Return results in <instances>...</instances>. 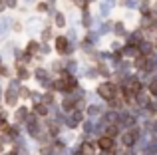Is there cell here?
<instances>
[{
	"label": "cell",
	"mask_w": 157,
	"mask_h": 155,
	"mask_svg": "<svg viewBox=\"0 0 157 155\" xmlns=\"http://www.w3.org/2000/svg\"><path fill=\"white\" fill-rule=\"evenodd\" d=\"M115 133H117V129H115V127H109V129H107V135H105V137H113Z\"/></svg>",
	"instance_id": "obj_7"
},
{
	"label": "cell",
	"mask_w": 157,
	"mask_h": 155,
	"mask_svg": "<svg viewBox=\"0 0 157 155\" xmlns=\"http://www.w3.org/2000/svg\"><path fill=\"white\" fill-rule=\"evenodd\" d=\"M98 145H100V149H104V151H111V149H113V141H111V137H101V139L98 141Z\"/></svg>",
	"instance_id": "obj_2"
},
{
	"label": "cell",
	"mask_w": 157,
	"mask_h": 155,
	"mask_svg": "<svg viewBox=\"0 0 157 155\" xmlns=\"http://www.w3.org/2000/svg\"><path fill=\"white\" fill-rule=\"evenodd\" d=\"M137 68H141V70H149V60L147 58H137Z\"/></svg>",
	"instance_id": "obj_6"
},
{
	"label": "cell",
	"mask_w": 157,
	"mask_h": 155,
	"mask_svg": "<svg viewBox=\"0 0 157 155\" xmlns=\"http://www.w3.org/2000/svg\"><path fill=\"white\" fill-rule=\"evenodd\" d=\"M135 133H123V145H133Z\"/></svg>",
	"instance_id": "obj_5"
},
{
	"label": "cell",
	"mask_w": 157,
	"mask_h": 155,
	"mask_svg": "<svg viewBox=\"0 0 157 155\" xmlns=\"http://www.w3.org/2000/svg\"><path fill=\"white\" fill-rule=\"evenodd\" d=\"M94 151H96V149H94L92 143H84L82 145V155H94Z\"/></svg>",
	"instance_id": "obj_4"
},
{
	"label": "cell",
	"mask_w": 157,
	"mask_h": 155,
	"mask_svg": "<svg viewBox=\"0 0 157 155\" xmlns=\"http://www.w3.org/2000/svg\"><path fill=\"white\" fill-rule=\"evenodd\" d=\"M56 24H58V26H64V16H60V14H58V18H56Z\"/></svg>",
	"instance_id": "obj_8"
},
{
	"label": "cell",
	"mask_w": 157,
	"mask_h": 155,
	"mask_svg": "<svg viewBox=\"0 0 157 155\" xmlns=\"http://www.w3.org/2000/svg\"><path fill=\"white\" fill-rule=\"evenodd\" d=\"M36 112H38V113H46V108H44V105H38V108H36Z\"/></svg>",
	"instance_id": "obj_10"
},
{
	"label": "cell",
	"mask_w": 157,
	"mask_h": 155,
	"mask_svg": "<svg viewBox=\"0 0 157 155\" xmlns=\"http://www.w3.org/2000/svg\"><path fill=\"white\" fill-rule=\"evenodd\" d=\"M0 10H2V2H0Z\"/></svg>",
	"instance_id": "obj_11"
},
{
	"label": "cell",
	"mask_w": 157,
	"mask_h": 155,
	"mask_svg": "<svg viewBox=\"0 0 157 155\" xmlns=\"http://www.w3.org/2000/svg\"><path fill=\"white\" fill-rule=\"evenodd\" d=\"M98 92H100L101 97H105V100H111V97H113V85H111V84H101Z\"/></svg>",
	"instance_id": "obj_1"
},
{
	"label": "cell",
	"mask_w": 157,
	"mask_h": 155,
	"mask_svg": "<svg viewBox=\"0 0 157 155\" xmlns=\"http://www.w3.org/2000/svg\"><path fill=\"white\" fill-rule=\"evenodd\" d=\"M56 48H58L60 52H66V50H68V40H66L64 36H60V38L56 40Z\"/></svg>",
	"instance_id": "obj_3"
},
{
	"label": "cell",
	"mask_w": 157,
	"mask_h": 155,
	"mask_svg": "<svg viewBox=\"0 0 157 155\" xmlns=\"http://www.w3.org/2000/svg\"><path fill=\"white\" fill-rule=\"evenodd\" d=\"M151 93H155V96H157V81H153V84H151Z\"/></svg>",
	"instance_id": "obj_9"
}]
</instances>
